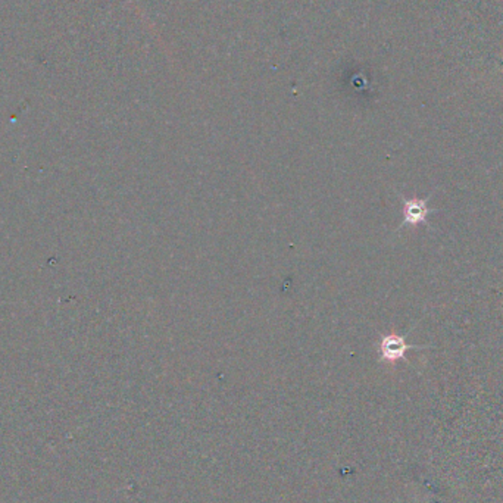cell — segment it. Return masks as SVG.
I'll return each instance as SVG.
<instances>
[{"instance_id": "cell-2", "label": "cell", "mask_w": 503, "mask_h": 503, "mask_svg": "<svg viewBox=\"0 0 503 503\" xmlns=\"http://www.w3.org/2000/svg\"><path fill=\"white\" fill-rule=\"evenodd\" d=\"M431 196H432V193H430L428 198H425V199H406L402 195H399V198H401V200L404 203V222L401 224L399 230L404 229L405 225H411V227H418V225H421V224L428 225L427 217L430 214L437 212V210H430V207L427 206Z\"/></svg>"}, {"instance_id": "cell-1", "label": "cell", "mask_w": 503, "mask_h": 503, "mask_svg": "<svg viewBox=\"0 0 503 503\" xmlns=\"http://www.w3.org/2000/svg\"><path fill=\"white\" fill-rule=\"evenodd\" d=\"M408 336H399L396 333L386 334L380 339L378 355L381 362L394 363L397 360H405L406 352L412 349H427L428 346H415L406 343Z\"/></svg>"}]
</instances>
